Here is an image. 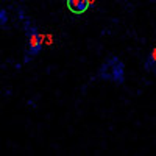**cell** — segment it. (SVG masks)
<instances>
[{"label": "cell", "instance_id": "1", "mask_svg": "<svg viewBox=\"0 0 156 156\" xmlns=\"http://www.w3.org/2000/svg\"><path fill=\"white\" fill-rule=\"evenodd\" d=\"M125 62L117 56V55H109L105 61L100 64L97 70V76L103 81H109L117 86L125 83Z\"/></svg>", "mask_w": 156, "mask_h": 156}, {"label": "cell", "instance_id": "2", "mask_svg": "<svg viewBox=\"0 0 156 156\" xmlns=\"http://www.w3.org/2000/svg\"><path fill=\"white\" fill-rule=\"evenodd\" d=\"M23 33H25V39H27L23 62H28L30 59H33L34 56L41 53V50L44 47V41H42V36L39 34L37 27L28 17H23Z\"/></svg>", "mask_w": 156, "mask_h": 156}, {"label": "cell", "instance_id": "3", "mask_svg": "<svg viewBox=\"0 0 156 156\" xmlns=\"http://www.w3.org/2000/svg\"><path fill=\"white\" fill-rule=\"evenodd\" d=\"M67 9L75 16H81L89 9L90 0H66Z\"/></svg>", "mask_w": 156, "mask_h": 156}, {"label": "cell", "instance_id": "4", "mask_svg": "<svg viewBox=\"0 0 156 156\" xmlns=\"http://www.w3.org/2000/svg\"><path fill=\"white\" fill-rule=\"evenodd\" d=\"M144 69H145V72L156 75V48L150 50L147 53V56L144 59Z\"/></svg>", "mask_w": 156, "mask_h": 156}, {"label": "cell", "instance_id": "5", "mask_svg": "<svg viewBox=\"0 0 156 156\" xmlns=\"http://www.w3.org/2000/svg\"><path fill=\"white\" fill-rule=\"evenodd\" d=\"M8 22H9L8 11L5 8H0V27H2V28H8Z\"/></svg>", "mask_w": 156, "mask_h": 156}, {"label": "cell", "instance_id": "6", "mask_svg": "<svg viewBox=\"0 0 156 156\" xmlns=\"http://www.w3.org/2000/svg\"><path fill=\"white\" fill-rule=\"evenodd\" d=\"M148 2H151V3H156V0H148Z\"/></svg>", "mask_w": 156, "mask_h": 156}]
</instances>
